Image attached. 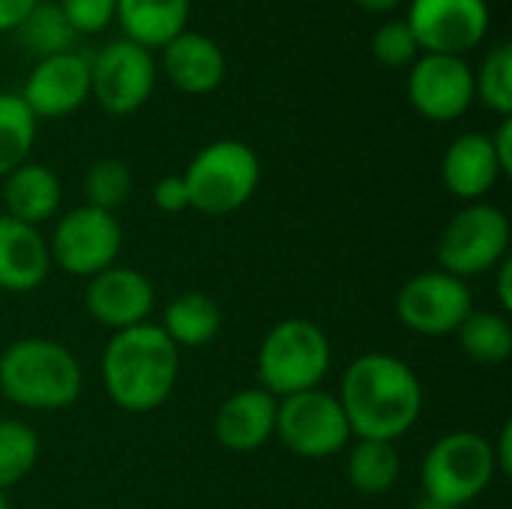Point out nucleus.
I'll use <instances>...</instances> for the list:
<instances>
[{
	"mask_svg": "<svg viewBox=\"0 0 512 509\" xmlns=\"http://www.w3.org/2000/svg\"><path fill=\"white\" fill-rule=\"evenodd\" d=\"M339 405L351 435L360 441H399L423 411V387L408 363L390 354L357 357L345 378Z\"/></svg>",
	"mask_w": 512,
	"mask_h": 509,
	"instance_id": "f257e3e1",
	"label": "nucleus"
},
{
	"mask_svg": "<svg viewBox=\"0 0 512 509\" xmlns=\"http://www.w3.org/2000/svg\"><path fill=\"white\" fill-rule=\"evenodd\" d=\"M180 372V348L162 327L138 324L114 333L102 354L105 390L123 411H156L174 390Z\"/></svg>",
	"mask_w": 512,
	"mask_h": 509,
	"instance_id": "f03ea898",
	"label": "nucleus"
},
{
	"mask_svg": "<svg viewBox=\"0 0 512 509\" xmlns=\"http://www.w3.org/2000/svg\"><path fill=\"white\" fill-rule=\"evenodd\" d=\"M0 393L21 408L60 411L81 396V366L51 339H18L0 357Z\"/></svg>",
	"mask_w": 512,
	"mask_h": 509,
	"instance_id": "7ed1b4c3",
	"label": "nucleus"
},
{
	"mask_svg": "<svg viewBox=\"0 0 512 509\" xmlns=\"http://www.w3.org/2000/svg\"><path fill=\"white\" fill-rule=\"evenodd\" d=\"M330 339L306 318L279 321L258 348V381L273 399L315 390L330 369Z\"/></svg>",
	"mask_w": 512,
	"mask_h": 509,
	"instance_id": "20e7f679",
	"label": "nucleus"
},
{
	"mask_svg": "<svg viewBox=\"0 0 512 509\" xmlns=\"http://www.w3.org/2000/svg\"><path fill=\"white\" fill-rule=\"evenodd\" d=\"M189 207L204 216H228L240 210L261 183V162L243 141L222 138L207 144L183 174Z\"/></svg>",
	"mask_w": 512,
	"mask_h": 509,
	"instance_id": "39448f33",
	"label": "nucleus"
},
{
	"mask_svg": "<svg viewBox=\"0 0 512 509\" xmlns=\"http://www.w3.org/2000/svg\"><path fill=\"white\" fill-rule=\"evenodd\" d=\"M495 447L477 432H453L441 438L423 462L426 501L435 507H465L483 495L498 471Z\"/></svg>",
	"mask_w": 512,
	"mask_h": 509,
	"instance_id": "423d86ee",
	"label": "nucleus"
},
{
	"mask_svg": "<svg viewBox=\"0 0 512 509\" xmlns=\"http://www.w3.org/2000/svg\"><path fill=\"white\" fill-rule=\"evenodd\" d=\"M510 249V219L501 207L474 201L459 210L438 237V261L456 279L498 267Z\"/></svg>",
	"mask_w": 512,
	"mask_h": 509,
	"instance_id": "0eeeda50",
	"label": "nucleus"
},
{
	"mask_svg": "<svg viewBox=\"0 0 512 509\" xmlns=\"http://www.w3.org/2000/svg\"><path fill=\"white\" fill-rule=\"evenodd\" d=\"M276 435L303 459H327L348 444L351 429L339 399L315 387L282 399L276 408Z\"/></svg>",
	"mask_w": 512,
	"mask_h": 509,
	"instance_id": "6e6552de",
	"label": "nucleus"
},
{
	"mask_svg": "<svg viewBox=\"0 0 512 509\" xmlns=\"http://www.w3.org/2000/svg\"><path fill=\"white\" fill-rule=\"evenodd\" d=\"M120 243L123 228L111 213L96 207H78L57 222L48 252L51 261H57V267L69 276L93 279L96 273L114 267Z\"/></svg>",
	"mask_w": 512,
	"mask_h": 509,
	"instance_id": "1a4fd4ad",
	"label": "nucleus"
},
{
	"mask_svg": "<svg viewBox=\"0 0 512 509\" xmlns=\"http://www.w3.org/2000/svg\"><path fill=\"white\" fill-rule=\"evenodd\" d=\"M153 84V54L132 39H114L90 60V93L108 114L138 111L150 99Z\"/></svg>",
	"mask_w": 512,
	"mask_h": 509,
	"instance_id": "9d476101",
	"label": "nucleus"
},
{
	"mask_svg": "<svg viewBox=\"0 0 512 509\" xmlns=\"http://www.w3.org/2000/svg\"><path fill=\"white\" fill-rule=\"evenodd\" d=\"M471 312L474 300L465 288V279H456L444 270L420 273L396 294L399 321L420 336H450Z\"/></svg>",
	"mask_w": 512,
	"mask_h": 509,
	"instance_id": "9b49d317",
	"label": "nucleus"
},
{
	"mask_svg": "<svg viewBox=\"0 0 512 509\" xmlns=\"http://www.w3.org/2000/svg\"><path fill=\"white\" fill-rule=\"evenodd\" d=\"M408 27L417 48L432 54H459L477 48L489 33L486 0H411Z\"/></svg>",
	"mask_w": 512,
	"mask_h": 509,
	"instance_id": "f8f14e48",
	"label": "nucleus"
},
{
	"mask_svg": "<svg viewBox=\"0 0 512 509\" xmlns=\"http://www.w3.org/2000/svg\"><path fill=\"white\" fill-rule=\"evenodd\" d=\"M474 96V69L459 54L426 51L411 63L408 99L426 120H459L471 108Z\"/></svg>",
	"mask_w": 512,
	"mask_h": 509,
	"instance_id": "ddd939ff",
	"label": "nucleus"
},
{
	"mask_svg": "<svg viewBox=\"0 0 512 509\" xmlns=\"http://www.w3.org/2000/svg\"><path fill=\"white\" fill-rule=\"evenodd\" d=\"M33 117L72 114L90 96V60L75 51L39 57L18 93Z\"/></svg>",
	"mask_w": 512,
	"mask_h": 509,
	"instance_id": "4468645a",
	"label": "nucleus"
},
{
	"mask_svg": "<svg viewBox=\"0 0 512 509\" xmlns=\"http://www.w3.org/2000/svg\"><path fill=\"white\" fill-rule=\"evenodd\" d=\"M84 303L93 321L120 333L147 324V315L153 312V285L132 267H108L90 279Z\"/></svg>",
	"mask_w": 512,
	"mask_h": 509,
	"instance_id": "2eb2a0df",
	"label": "nucleus"
},
{
	"mask_svg": "<svg viewBox=\"0 0 512 509\" xmlns=\"http://www.w3.org/2000/svg\"><path fill=\"white\" fill-rule=\"evenodd\" d=\"M276 408L279 402L261 387L234 393L231 399H225V405L216 414L213 423L216 441L234 453L258 450L276 432Z\"/></svg>",
	"mask_w": 512,
	"mask_h": 509,
	"instance_id": "dca6fc26",
	"label": "nucleus"
},
{
	"mask_svg": "<svg viewBox=\"0 0 512 509\" xmlns=\"http://www.w3.org/2000/svg\"><path fill=\"white\" fill-rule=\"evenodd\" d=\"M51 270L45 237L12 216H0V288L12 294L33 291Z\"/></svg>",
	"mask_w": 512,
	"mask_h": 509,
	"instance_id": "f3484780",
	"label": "nucleus"
},
{
	"mask_svg": "<svg viewBox=\"0 0 512 509\" xmlns=\"http://www.w3.org/2000/svg\"><path fill=\"white\" fill-rule=\"evenodd\" d=\"M162 66L183 93H213L225 78V54L216 39L183 30L162 48Z\"/></svg>",
	"mask_w": 512,
	"mask_h": 509,
	"instance_id": "a211bd4d",
	"label": "nucleus"
},
{
	"mask_svg": "<svg viewBox=\"0 0 512 509\" xmlns=\"http://www.w3.org/2000/svg\"><path fill=\"white\" fill-rule=\"evenodd\" d=\"M441 177L456 198H462V201L483 198L501 177V165H498L492 138L483 132L459 135L444 153Z\"/></svg>",
	"mask_w": 512,
	"mask_h": 509,
	"instance_id": "6ab92c4d",
	"label": "nucleus"
},
{
	"mask_svg": "<svg viewBox=\"0 0 512 509\" xmlns=\"http://www.w3.org/2000/svg\"><path fill=\"white\" fill-rule=\"evenodd\" d=\"M114 18L120 21L126 39L150 48H165L174 36L186 30L189 0H117Z\"/></svg>",
	"mask_w": 512,
	"mask_h": 509,
	"instance_id": "aec40b11",
	"label": "nucleus"
},
{
	"mask_svg": "<svg viewBox=\"0 0 512 509\" xmlns=\"http://www.w3.org/2000/svg\"><path fill=\"white\" fill-rule=\"evenodd\" d=\"M3 201H6V216L24 222V225H39L57 213L60 204V180L51 168L39 162H24L12 174H6L3 183Z\"/></svg>",
	"mask_w": 512,
	"mask_h": 509,
	"instance_id": "412c9836",
	"label": "nucleus"
},
{
	"mask_svg": "<svg viewBox=\"0 0 512 509\" xmlns=\"http://www.w3.org/2000/svg\"><path fill=\"white\" fill-rule=\"evenodd\" d=\"M222 330V309L213 297L201 291H186L165 309L162 333L177 348H201L210 345Z\"/></svg>",
	"mask_w": 512,
	"mask_h": 509,
	"instance_id": "4be33fe9",
	"label": "nucleus"
},
{
	"mask_svg": "<svg viewBox=\"0 0 512 509\" xmlns=\"http://www.w3.org/2000/svg\"><path fill=\"white\" fill-rule=\"evenodd\" d=\"M459 348L483 366H501L512 354L510 321L498 312H471L456 330Z\"/></svg>",
	"mask_w": 512,
	"mask_h": 509,
	"instance_id": "5701e85b",
	"label": "nucleus"
},
{
	"mask_svg": "<svg viewBox=\"0 0 512 509\" xmlns=\"http://www.w3.org/2000/svg\"><path fill=\"white\" fill-rule=\"evenodd\" d=\"M402 471L399 453L390 441H360L348 456V480L360 495H384L396 486Z\"/></svg>",
	"mask_w": 512,
	"mask_h": 509,
	"instance_id": "b1692460",
	"label": "nucleus"
},
{
	"mask_svg": "<svg viewBox=\"0 0 512 509\" xmlns=\"http://www.w3.org/2000/svg\"><path fill=\"white\" fill-rule=\"evenodd\" d=\"M15 36H18V45L24 51L39 54V57H51V54L69 51L78 33L69 27V21H66V15L60 12L57 3L39 0L30 9V15L15 27Z\"/></svg>",
	"mask_w": 512,
	"mask_h": 509,
	"instance_id": "393cba45",
	"label": "nucleus"
},
{
	"mask_svg": "<svg viewBox=\"0 0 512 509\" xmlns=\"http://www.w3.org/2000/svg\"><path fill=\"white\" fill-rule=\"evenodd\" d=\"M36 141V117L18 93H0V177L27 162Z\"/></svg>",
	"mask_w": 512,
	"mask_h": 509,
	"instance_id": "a878e982",
	"label": "nucleus"
},
{
	"mask_svg": "<svg viewBox=\"0 0 512 509\" xmlns=\"http://www.w3.org/2000/svg\"><path fill=\"white\" fill-rule=\"evenodd\" d=\"M39 459V438L18 420H0V489L21 483Z\"/></svg>",
	"mask_w": 512,
	"mask_h": 509,
	"instance_id": "bb28decb",
	"label": "nucleus"
},
{
	"mask_svg": "<svg viewBox=\"0 0 512 509\" xmlns=\"http://www.w3.org/2000/svg\"><path fill=\"white\" fill-rule=\"evenodd\" d=\"M474 93L501 117L512 114V45L507 39L489 48L480 72L474 75Z\"/></svg>",
	"mask_w": 512,
	"mask_h": 509,
	"instance_id": "cd10ccee",
	"label": "nucleus"
},
{
	"mask_svg": "<svg viewBox=\"0 0 512 509\" xmlns=\"http://www.w3.org/2000/svg\"><path fill=\"white\" fill-rule=\"evenodd\" d=\"M132 189V174L129 165L120 159H99L87 177H84V192H87V207L111 213L129 198Z\"/></svg>",
	"mask_w": 512,
	"mask_h": 509,
	"instance_id": "c85d7f7f",
	"label": "nucleus"
},
{
	"mask_svg": "<svg viewBox=\"0 0 512 509\" xmlns=\"http://www.w3.org/2000/svg\"><path fill=\"white\" fill-rule=\"evenodd\" d=\"M372 54L384 66H408L417 60V39L408 27V21L390 18L384 21L372 36Z\"/></svg>",
	"mask_w": 512,
	"mask_h": 509,
	"instance_id": "c756f323",
	"label": "nucleus"
},
{
	"mask_svg": "<svg viewBox=\"0 0 512 509\" xmlns=\"http://www.w3.org/2000/svg\"><path fill=\"white\" fill-rule=\"evenodd\" d=\"M57 6L75 33H96L117 12V0H60Z\"/></svg>",
	"mask_w": 512,
	"mask_h": 509,
	"instance_id": "7c9ffc66",
	"label": "nucleus"
},
{
	"mask_svg": "<svg viewBox=\"0 0 512 509\" xmlns=\"http://www.w3.org/2000/svg\"><path fill=\"white\" fill-rule=\"evenodd\" d=\"M153 201L162 213H183L189 210V189L183 174H168L156 183L153 189Z\"/></svg>",
	"mask_w": 512,
	"mask_h": 509,
	"instance_id": "2f4dec72",
	"label": "nucleus"
},
{
	"mask_svg": "<svg viewBox=\"0 0 512 509\" xmlns=\"http://www.w3.org/2000/svg\"><path fill=\"white\" fill-rule=\"evenodd\" d=\"M492 138V147H495V156H498V165H501V174H512V120L504 117L498 132L489 135Z\"/></svg>",
	"mask_w": 512,
	"mask_h": 509,
	"instance_id": "473e14b6",
	"label": "nucleus"
},
{
	"mask_svg": "<svg viewBox=\"0 0 512 509\" xmlns=\"http://www.w3.org/2000/svg\"><path fill=\"white\" fill-rule=\"evenodd\" d=\"M39 0H0V30H15Z\"/></svg>",
	"mask_w": 512,
	"mask_h": 509,
	"instance_id": "72a5a7b5",
	"label": "nucleus"
},
{
	"mask_svg": "<svg viewBox=\"0 0 512 509\" xmlns=\"http://www.w3.org/2000/svg\"><path fill=\"white\" fill-rule=\"evenodd\" d=\"M501 279H498V297H501V309L510 312L512 309V261L504 258L501 264Z\"/></svg>",
	"mask_w": 512,
	"mask_h": 509,
	"instance_id": "f704fd0d",
	"label": "nucleus"
},
{
	"mask_svg": "<svg viewBox=\"0 0 512 509\" xmlns=\"http://www.w3.org/2000/svg\"><path fill=\"white\" fill-rule=\"evenodd\" d=\"M510 441H512V426L507 423L504 426V432H501V447L498 450H492L495 453V465L501 468V474H512V453H510Z\"/></svg>",
	"mask_w": 512,
	"mask_h": 509,
	"instance_id": "c9c22d12",
	"label": "nucleus"
},
{
	"mask_svg": "<svg viewBox=\"0 0 512 509\" xmlns=\"http://www.w3.org/2000/svg\"><path fill=\"white\" fill-rule=\"evenodd\" d=\"M357 3L369 12H393L402 0H357Z\"/></svg>",
	"mask_w": 512,
	"mask_h": 509,
	"instance_id": "e433bc0d",
	"label": "nucleus"
},
{
	"mask_svg": "<svg viewBox=\"0 0 512 509\" xmlns=\"http://www.w3.org/2000/svg\"><path fill=\"white\" fill-rule=\"evenodd\" d=\"M0 509H9V501H6V495H3V489H0Z\"/></svg>",
	"mask_w": 512,
	"mask_h": 509,
	"instance_id": "4c0bfd02",
	"label": "nucleus"
},
{
	"mask_svg": "<svg viewBox=\"0 0 512 509\" xmlns=\"http://www.w3.org/2000/svg\"><path fill=\"white\" fill-rule=\"evenodd\" d=\"M426 509H456V507H435V504H429V501H426Z\"/></svg>",
	"mask_w": 512,
	"mask_h": 509,
	"instance_id": "58836bf2",
	"label": "nucleus"
}]
</instances>
